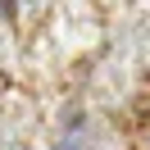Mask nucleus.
Here are the masks:
<instances>
[{
	"instance_id": "1",
	"label": "nucleus",
	"mask_w": 150,
	"mask_h": 150,
	"mask_svg": "<svg viewBox=\"0 0 150 150\" xmlns=\"http://www.w3.org/2000/svg\"><path fill=\"white\" fill-rule=\"evenodd\" d=\"M55 150H82V141H77V132H68V137H59Z\"/></svg>"
}]
</instances>
